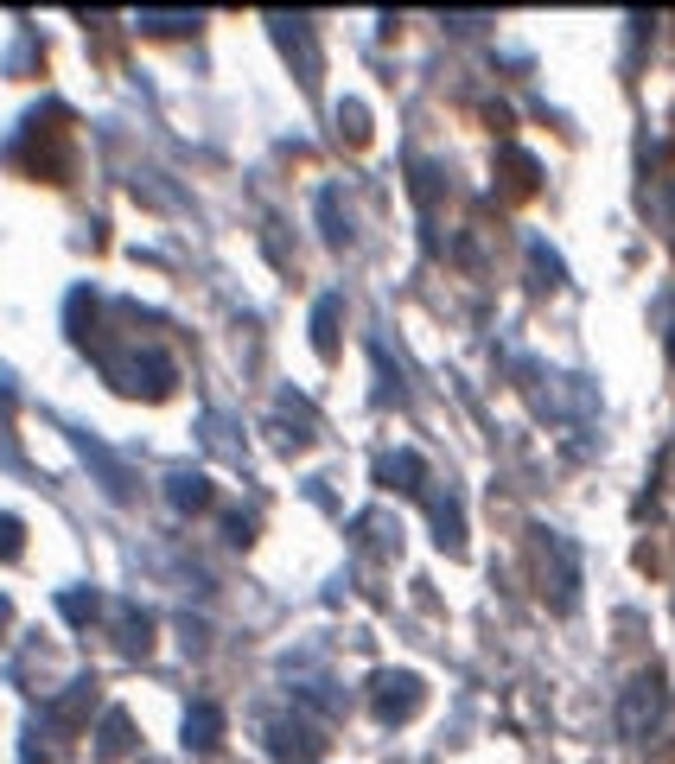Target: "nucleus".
Returning <instances> with one entry per match:
<instances>
[{"instance_id": "obj_8", "label": "nucleus", "mask_w": 675, "mask_h": 764, "mask_svg": "<svg viewBox=\"0 0 675 764\" xmlns=\"http://www.w3.org/2000/svg\"><path fill=\"white\" fill-rule=\"evenodd\" d=\"M332 319H338V300H325V306H319V319H313V338H319V351H325V357L338 351V338H332Z\"/></svg>"}, {"instance_id": "obj_4", "label": "nucleus", "mask_w": 675, "mask_h": 764, "mask_svg": "<svg viewBox=\"0 0 675 764\" xmlns=\"http://www.w3.org/2000/svg\"><path fill=\"white\" fill-rule=\"evenodd\" d=\"M497 172H504V198H510V204L535 198V179H542V172H535V160H529V153L504 147V160H497Z\"/></svg>"}, {"instance_id": "obj_2", "label": "nucleus", "mask_w": 675, "mask_h": 764, "mask_svg": "<svg viewBox=\"0 0 675 764\" xmlns=\"http://www.w3.org/2000/svg\"><path fill=\"white\" fill-rule=\"evenodd\" d=\"M370 701H376V714H383V720H408L414 707H421V675H408V669L376 675V682H370Z\"/></svg>"}, {"instance_id": "obj_7", "label": "nucleus", "mask_w": 675, "mask_h": 764, "mask_svg": "<svg viewBox=\"0 0 675 764\" xmlns=\"http://www.w3.org/2000/svg\"><path fill=\"white\" fill-rule=\"evenodd\" d=\"M128 745H134V726L121 714H109V720H102V752H128Z\"/></svg>"}, {"instance_id": "obj_12", "label": "nucleus", "mask_w": 675, "mask_h": 764, "mask_svg": "<svg viewBox=\"0 0 675 764\" xmlns=\"http://www.w3.org/2000/svg\"><path fill=\"white\" fill-rule=\"evenodd\" d=\"M64 612H71V618H90L96 599H90V593H71V599H64Z\"/></svg>"}, {"instance_id": "obj_6", "label": "nucleus", "mask_w": 675, "mask_h": 764, "mask_svg": "<svg viewBox=\"0 0 675 764\" xmlns=\"http://www.w3.org/2000/svg\"><path fill=\"white\" fill-rule=\"evenodd\" d=\"M383 478H389V484H402V491H421V465H414L408 453H395V459H383Z\"/></svg>"}, {"instance_id": "obj_10", "label": "nucleus", "mask_w": 675, "mask_h": 764, "mask_svg": "<svg viewBox=\"0 0 675 764\" xmlns=\"http://www.w3.org/2000/svg\"><path fill=\"white\" fill-rule=\"evenodd\" d=\"M20 523H13V516H0V561H7V554H20Z\"/></svg>"}, {"instance_id": "obj_1", "label": "nucleus", "mask_w": 675, "mask_h": 764, "mask_svg": "<svg viewBox=\"0 0 675 764\" xmlns=\"http://www.w3.org/2000/svg\"><path fill=\"white\" fill-rule=\"evenodd\" d=\"M64 128H71V115H64V109H39V115L20 128V141L7 147V166H20L26 179H39V185H64V179H71Z\"/></svg>"}, {"instance_id": "obj_5", "label": "nucleus", "mask_w": 675, "mask_h": 764, "mask_svg": "<svg viewBox=\"0 0 675 764\" xmlns=\"http://www.w3.org/2000/svg\"><path fill=\"white\" fill-rule=\"evenodd\" d=\"M217 733H223V714L217 707H192V720H185V745H217Z\"/></svg>"}, {"instance_id": "obj_11", "label": "nucleus", "mask_w": 675, "mask_h": 764, "mask_svg": "<svg viewBox=\"0 0 675 764\" xmlns=\"http://www.w3.org/2000/svg\"><path fill=\"white\" fill-rule=\"evenodd\" d=\"M344 121H351V128H344V141L357 147V141H363V109H357V102H344Z\"/></svg>"}, {"instance_id": "obj_3", "label": "nucleus", "mask_w": 675, "mask_h": 764, "mask_svg": "<svg viewBox=\"0 0 675 764\" xmlns=\"http://www.w3.org/2000/svg\"><path fill=\"white\" fill-rule=\"evenodd\" d=\"M656 707H663V675H656V669H644V675L631 682L625 707H618V720H625V733H644V726L656 720Z\"/></svg>"}, {"instance_id": "obj_9", "label": "nucleus", "mask_w": 675, "mask_h": 764, "mask_svg": "<svg viewBox=\"0 0 675 764\" xmlns=\"http://www.w3.org/2000/svg\"><path fill=\"white\" fill-rule=\"evenodd\" d=\"M198 484H204V478H192V472H185V478H172V503L198 510V503H204V491H198Z\"/></svg>"}]
</instances>
